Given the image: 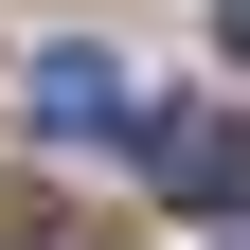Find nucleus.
Listing matches in <instances>:
<instances>
[{
	"label": "nucleus",
	"instance_id": "f03ea898",
	"mask_svg": "<svg viewBox=\"0 0 250 250\" xmlns=\"http://www.w3.org/2000/svg\"><path fill=\"white\" fill-rule=\"evenodd\" d=\"M18 107H36V143H125V72L89 36H54L36 72H18Z\"/></svg>",
	"mask_w": 250,
	"mask_h": 250
},
{
	"label": "nucleus",
	"instance_id": "20e7f679",
	"mask_svg": "<svg viewBox=\"0 0 250 250\" xmlns=\"http://www.w3.org/2000/svg\"><path fill=\"white\" fill-rule=\"evenodd\" d=\"M214 18H232V54H250V0H214Z\"/></svg>",
	"mask_w": 250,
	"mask_h": 250
},
{
	"label": "nucleus",
	"instance_id": "f257e3e1",
	"mask_svg": "<svg viewBox=\"0 0 250 250\" xmlns=\"http://www.w3.org/2000/svg\"><path fill=\"white\" fill-rule=\"evenodd\" d=\"M143 179L197 197V214H232V197H250V125H232V107H161V125H143Z\"/></svg>",
	"mask_w": 250,
	"mask_h": 250
},
{
	"label": "nucleus",
	"instance_id": "7ed1b4c3",
	"mask_svg": "<svg viewBox=\"0 0 250 250\" xmlns=\"http://www.w3.org/2000/svg\"><path fill=\"white\" fill-rule=\"evenodd\" d=\"M0 250H89V232H0Z\"/></svg>",
	"mask_w": 250,
	"mask_h": 250
}]
</instances>
